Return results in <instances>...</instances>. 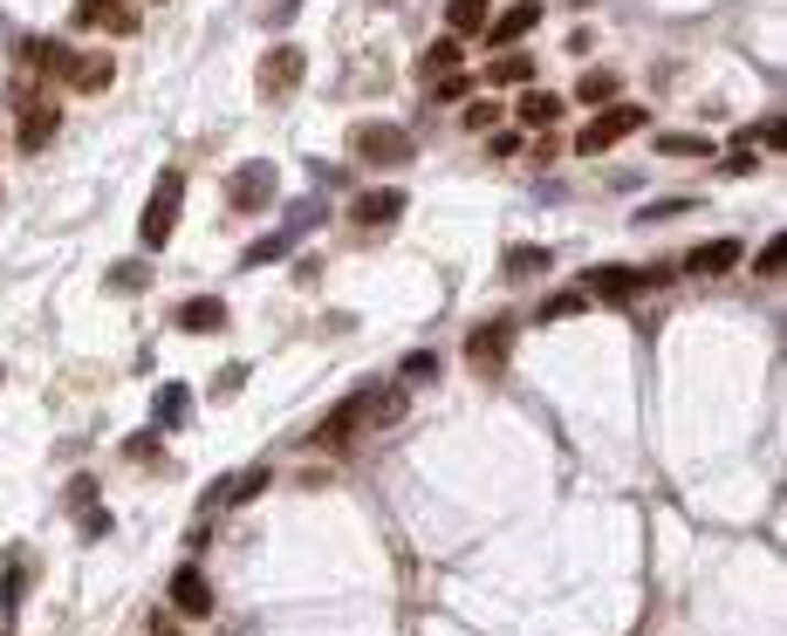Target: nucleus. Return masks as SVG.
<instances>
[{"label":"nucleus","mask_w":787,"mask_h":636,"mask_svg":"<svg viewBox=\"0 0 787 636\" xmlns=\"http://www.w3.org/2000/svg\"><path fill=\"white\" fill-rule=\"evenodd\" d=\"M637 131H644V103H610V110L589 117V131L576 138V151L582 157H603V151H616L623 138H637Z\"/></svg>","instance_id":"2"},{"label":"nucleus","mask_w":787,"mask_h":636,"mask_svg":"<svg viewBox=\"0 0 787 636\" xmlns=\"http://www.w3.org/2000/svg\"><path fill=\"white\" fill-rule=\"evenodd\" d=\"M357 157H363V165L397 172V165L418 157V144H412V131H397V123H363V131H357Z\"/></svg>","instance_id":"4"},{"label":"nucleus","mask_w":787,"mask_h":636,"mask_svg":"<svg viewBox=\"0 0 787 636\" xmlns=\"http://www.w3.org/2000/svg\"><path fill=\"white\" fill-rule=\"evenodd\" d=\"M542 28V0H521V8H507V14H493V28H487V42L493 48H514L521 35H534Z\"/></svg>","instance_id":"13"},{"label":"nucleus","mask_w":787,"mask_h":636,"mask_svg":"<svg viewBox=\"0 0 787 636\" xmlns=\"http://www.w3.org/2000/svg\"><path fill=\"white\" fill-rule=\"evenodd\" d=\"M28 62H35V69H48V76H69V69H76L69 42H28Z\"/></svg>","instance_id":"22"},{"label":"nucleus","mask_w":787,"mask_h":636,"mask_svg":"<svg viewBox=\"0 0 787 636\" xmlns=\"http://www.w3.org/2000/svg\"><path fill=\"white\" fill-rule=\"evenodd\" d=\"M267 480H274L267 465H247V472H233V480H219V486L206 493V506H247V500L267 493Z\"/></svg>","instance_id":"12"},{"label":"nucleus","mask_w":787,"mask_h":636,"mask_svg":"<svg viewBox=\"0 0 787 636\" xmlns=\"http://www.w3.org/2000/svg\"><path fill=\"white\" fill-rule=\"evenodd\" d=\"M274 193H281V172L267 165V157H254V165H240V172L227 178L233 212H261V206H274Z\"/></svg>","instance_id":"6"},{"label":"nucleus","mask_w":787,"mask_h":636,"mask_svg":"<svg viewBox=\"0 0 787 636\" xmlns=\"http://www.w3.org/2000/svg\"><path fill=\"white\" fill-rule=\"evenodd\" d=\"M178 212H185V178L178 172H165L157 178V193H151V206H144V219H138V240H144V253H157L172 233H178Z\"/></svg>","instance_id":"1"},{"label":"nucleus","mask_w":787,"mask_h":636,"mask_svg":"<svg viewBox=\"0 0 787 636\" xmlns=\"http://www.w3.org/2000/svg\"><path fill=\"white\" fill-rule=\"evenodd\" d=\"M21 595H28V548H8V575H0V636L14 629Z\"/></svg>","instance_id":"14"},{"label":"nucleus","mask_w":787,"mask_h":636,"mask_svg":"<svg viewBox=\"0 0 787 636\" xmlns=\"http://www.w3.org/2000/svg\"><path fill=\"white\" fill-rule=\"evenodd\" d=\"M117 83V62L110 55H76V69H69V89H83V97H97V89Z\"/></svg>","instance_id":"20"},{"label":"nucleus","mask_w":787,"mask_h":636,"mask_svg":"<svg viewBox=\"0 0 787 636\" xmlns=\"http://www.w3.org/2000/svg\"><path fill=\"white\" fill-rule=\"evenodd\" d=\"M487 21H493V8H487V0H452V8H446V28H452V42H472V35H487Z\"/></svg>","instance_id":"19"},{"label":"nucleus","mask_w":787,"mask_h":636,"mask_svg":"<svg viewBox=\"0 0 787 636\" xmlns=\"http://www.w3.org/2000/svg\"><path fill=\"white\" fill-rule=\"evenodd\" d=\"M350 219H357L363 233L370 227H397V219H404V193H397V185H370V193H357Z\"/></svg>","instance_id":"10"},{"label":"nucleus","mask_w":787,"mask_h":636,"mask_svg":"<svg viewBox=\"0 0 787 636\" xmlns=\"http://www.w3.org/2000/svg\"><path fill=\"white\" fill-rule=\"evenodd\" d=\"M542 267H548V246H507V261H500L507 281H527V274H542Z\"/></svg>","instance_id":"23"},{"label":"nucleus","mask_w":787,"mask_h":636,"mask_svg":"<svg viewBox=\"0 0 787 636\" xmlns=\"http://www.w3.org/2000/svg\"><path fill=\"white\" fill-rule=\"evenodd\" d=\"M308 227H323V199H302V206L288 212V240H295V233H308Z\"/></svg>","instance_id":"32"},{"label":"nucleus","mask_w":787,"mask_h":636,"mask_svg":"<svg viewBox=\"0 0 787 636\" xmlns=\"http://www.w3.org/2000/svg\"><path fill=\"white\" fill-rule=\"evenodd\" d=\"M500 123V103H466V131H493Z\"/></svg>","instance_id":"34"},{"label":"nucleus","mask_w":787,"mask_h":636,"mask_svg":"<svg viewBox=\"0 0 787 636\" xmlns=\"http://www.w3.org/2000/svg\"><path fill=\"white\" fill-rule=\"evenodd\" d=\"M302 76H308V55H302L295 42H281V48H267V55H261V69H254V83H261V97H274V103H281V97H295V83H302Z\"/></svg>","instance_id":"5"},{"label":"nucleus","mask_w":787,"mask_h":636,"mask_svg":"<svg viewBox=\"0 0 787 636\" xmlns=\"http://www.w3.org/2000/svg\"><path fill=\"white\" fill-rule=\"evenodd\" d=\"M185 410H193V391H185V384H157V397H151L157 425H185Z\"/></svg>","instance_id":"21"},{"label":"nucleus","mask_w":787,"mask_h":636,"mask_svg":"<svg viewBox=\"0 0 787 636\" xmlns=\"http://www.w3.org/2000/svg\"><path fill=\"white\" fill-rule=\"evenodd\" d=\"M582 308H589V295H582V288H561V295H548V301H542V322H561V315H582Z\"/></svg>","instance_id":"28"},{"label":"nucleus","mask_w":787,"mask_h":636,"mask_svg":"<svg viewBox=\"0 0 787 636\" xmlns=\"http://www.w3.org/2000/svg\"><path fill=\"white\" fill-rule=\"evenodd\" d=\"M110 534V514H103V506H89V514H83V540H103Z\"/></svg>","instance_id":"37"},{"label":"nucleus","mask_w":787,"mask_h":636,"mask_svg":"<svg viewBox=\"0 0 787 636\" xmlns=\"http://www.w3.org/2000/svg\"><path fill=\"white\" fill-rule=\"evenodd\" d=\"M616 97H623V76H616V69H589V76L576 83V103H582V110H610Z\"/></svg>","instance_id":"17"},{"label":"nucleus","mask_w":787,"mask_h":636,"mask_svg":"<svg viewBox=\"0 0 787 636\" xmlns=\"http://www.w3.org/2000/svg\"><path fill=\"white\" fill-rule=\"evenodd\" d=\"M466 89H472V76H459V69H452L446 83H431V97H438V103H466Z\"/></svg>","instance_id":"33"},{"label":"nucleus","mask_w":787,"mask_h":636,"mask_svg":"<svg viewBox=\"0 0 787 636\" xmlns=\"http://www.w3.org/2000/svg\"><path fill=\"white\" fill-rule=\"evenodd\" d=\"M657 151H665V157H712V138H691V131H665V138H657Z\"/></svg>","instance_id":"25"},{"label":"nucleus","mask_w":787,"mask_h":636,"mask_svg":"<svg viewBox=\"0 0 787 636\" xmlns=\"http://www.w3.org/2000/svg\"><path fill=\"white\" fill-rule=\"evenodd\" d=\"M288 246H295L288 233H267V240H254L240 253V267H274V261H288Z\"/></svg>","instance_id":"24"},{"label":"nucleus","mask_w":787,"mask_h":636,"mask_svg":"<svg viewBox=\"0 0 787 636\" xmlns=\"http://www.w3.org/2000/svg\"><path fill=\"white\" fill-rule=\"evenodd\" d=\"M678 212H691L685 193H678V199H657V206H637V227H657V219H678Z\"/></svg>","instance_id":"30"},{"label":"nucleus","mask_w":787,"mask_h":636,"mask_svg":"<svg viewBox=\"0 0 787 636\" xmlns=\"http://www.w3.org/2000/svg\"><path fill=\"white\" fill-rule=\"evenodd\" d=\"M733 267H740V240H706V246L685 253V274H706V281L712 274H733Z\"/></svg>","instance_id":"15"},{"label":"nucleus","mask_w":787,"mask_h":636,"mask_svg":"<svg viewBox=\"0 0 787 636\" xmlns=\"http://www.w3.org/2000/svg\"><path fill=\"white\" fill-rule=\"evenodd\" d=\"M76 28H110V35H138L131 0H76Z\"/></svg>","instance_id":"11"},{"label":"nucleus","mask_w":787,"mask_h":636,"mask_svg":"<svg viewBox=\"0 0 787 636\" xmlns=\"http://www.w3.org/2000/svg\"><path fill=\"white\" fill-rule=\"evenodd\" d=\"M151 636H178V623L172 616H151Z\"/></svg>","instance_id":"39"},{"label":"nucleus","mask_w":787,"mask_h":636,"mask_svg":"<svg viewBox=\"0 0 787 636\" xmlns=\"http://www.w3.org/2000/svg\"><path fill=\"white\" fill-rule=\"evenodd\" d=\"M431 376H438V357H431V349H425V357H412V363H404V384H431Z\"/></svg>","instance_id":"35"},{"label":"nucleus","mask_w":787,"mask_h":636,"mask_svg":"<svg viewBox=\"0 0 787 636\" xmlns=\"http://www.w3.org/2000/svg\"><path fill=\"white\" fill-rule=\"evenodd\" d=\"M507 349H514V322H507V315H500V322H480V329L466 336V363L493 376L500 363H507Z\"/></svg>","instance_id":"7"},{"label":"nucleus","mask_w":787,"mask_h":636,"mask_svg":"<svg viewBox=\"0 0 787 636\" xmlns=\"http://www.w3.org/2000/svg\"><path fill=\"white\" fill-rule=\"evenodd\" d=\"M178 329H185V336H212V329H227V301H212V295L185 301V308H178Z\"/></svg>","instance_id":"18"},{"label":"nucleus","mask_w":787,"mask_h":636,"mask_svg":"<svg viewBox=\"0 0 787 636\" xmlns=\"http://www.w3.org/2000/svg\"><path fill=\"white\" fill-rule=\"evenodd\" d=\"M561 117V97H548V89H527L521 97V123H555Z\"/></svg>","instance_id":"26"},{"label":"nucleus","mask_w":787,"mask_h":636,"mask_svg":"<svg viewBox=\"0 0 787 636\" xmlns=\"http://www.w3.org/2000/svg\"><path fill=\"white\" fill-rule=\"evenodd\" d=\"M425 69L452 76V69H459V42H452V35H446V42H431V48H425Z\"/></svg>","instance_id":"31"},{"label":"nucleus","mask_w":787,"mask_h":636,"mask_svg":"<svg viewBox=\"0 0 787 636\" xmlns=\"http://www.w3.org/2000/svg\"><path fill=\"white\" fill-rule=\"evenodd\" d=\"M144 281H151V261H117V267H110V288H117V295H138Z\"/></svg>","instance_id":"27"},{"label":"nucleus","mask_w":787,"mask_h":636,"mask_svg":"<svg viewBox=\"0 0 787 636\" xmlns=\"http://www.w3.org/2000/svg\"><path fill=\"white\" fill-rule=\"evenodd\" d=\"M123 459H157V431H131L123 438Z\"/></svg>","instance_id":"36"},{"label":"nucleus","mask_w":787,"mask_h":636,"mask_svg":"<svg viewBox=\"0 0 787 636\" xmlns=\"http://www.w3.org/2000/svg\"><path fill=\"white\" fill-rule=\"evenodd\" d=\"M363 418H370V384H363V391H350V397H342V404L329 410V418H323V425L308 431V445H342V438H350V431H357Z\"/></svg>","instance_id":"9"},{"label":"nucleus","mask_w":787,"mask_h":636,"mask_svg":"<svg viewBox=\"0 0 787 636\" xmlns=\"http://www.w3.org/2000/svg\"><path fill=\"white\" fill-rule=\"evenodd\" d=\"M657 281H665V267H651V274H637V267H589L576 288L589 295V301H630V295H644V288H657Z\"/></svg>","instance_id":"3"},{"label":"nucleus","mask_w":787,"mask_h":636,"mask_svg":"<svg viewBox=\"0 0 787 636\" xmlns=\"http://www.w3.org/2000/svg\"><path fill=\"white\" fill-rule=\"evenodd\" d=\"M172 616H185V623H206L212 616V582L199 575L193 561L172 568Z\"/></svg>","instance_id":"8"},{"label":"nucleus","mask_w":787,"mask_h":636,"mask_svg":"<svg viewBox=\"0 0 787 636\" xmlns=\"http://www.w3.org/2000/svg\"><path fill=\"white\" fill-rule=\"evenodd\" d=\"M55 123H62L55 103H35V97H28V103H21V131H14V144H21V151H42V144L55 138Z\"/></svg>","instance_id":"16"},{"label":"nucleus","mask_w":787,"mask_h":636,"mask_svg":"<svg viewBox=\"0 0 787 636\" xmlns=\"http://www.w3.org/2000/svg\"><path fill=\"white\" fill-rule=\"evenodd\" d=\"M780 246H787V240H767V246H761V274H780Z\"/></svg>","instance_id":"38"},{"label":"nucleus","mask_w":787,"mask_h":636,"mask_svg":"<svg viewBox=\"0 0 787 636\" xmlns=\"http://www.w3.org/2000/svg\"><path fill=\"white\" fill-rule=\"evenodd\" d=\"M487 76H493V83H527V76H534V55H500Z\"/></svg>","instance_id":"29"}]
</instances>
